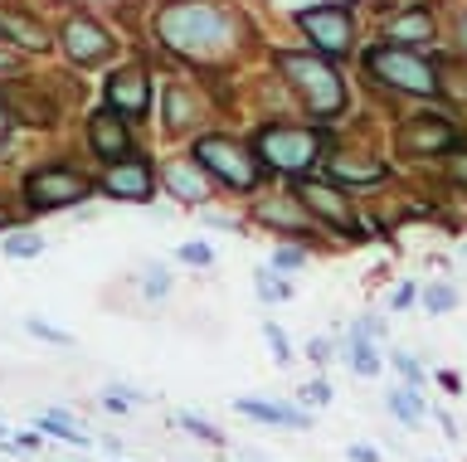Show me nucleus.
<instances>
[{"instance_id":"f257e3e1","label":"nucleus","mask_w":467,"mask_h":462,"mask_svg":"<svg viewBox=\"0 0 467 462\" xmlns=\"http://www.w3.org/2000/svg\"><path fill=\"white\" fill-rule=\"evenodd\" d=\"M156 35H161L166 49L190 54V59H204L210 49L234 39V20L214 5V0H171V5H161V15H156Z\"/></svg>"},{"instance_id":"f03ea898","label":"nucleus","mask_w":467,"mask_h":462,"mask_svg":"<svg viewBox=\"0 0 467 462\" xmlns=\"http://www.w3.org/2000/svg\"><path fill=\"white\" fill-rule=\"evenodd\" d=\"M277 59V74H283L292 83V93L306 103V112H312L317 122H331V118H341L346 112V83L341 74L331 68L327 54H292V49H277L273 54Z\"/></svg>"},{"instance_id":"7ed1b4c3","label":"nucleus","mask_w":467,"mask_h":462,"mask_svg":"<svg viewBox=\"0 0 467 462\" xmlns=\"http://www.w3.org/2000/svg\"><path fill=\"white\" fill-rule=\"evenodd\" d=\"M365 74H370L379 88L389 93H404V98H438V59L423 49H409V45H379L365 49Z\"/></svg>"},{"instance_id":"20e7f679","label":"nucleus","mask_w":467,"mask_h":462,"mask_svg":"<svg viewBox=\"0 0 467 462\" xmlns=\"http://www.w3.org/2000/svg\"><path fill=\"white\" fill-rule=\"evenodd\" d=\"M292 195H297L302 205H306V214L321 220L331 234H341L350 243L370 239V234H365V224H360V214H356V205H350V195L336 180H317V176H306V170H302V176L292 180Z\"/></svg>"},{"instance_id":"39448f33","label":"nucleus","mask_w":467,"mask_h":462,"mask_svg":"<svg viewBox=\"0 0 467 462\" xmlns=\"http://www.w3.org/2000/svg\"><path fill=\"white\" fill-rule=\"evenodd\" d=\"M258 156L283 176H302L327 156V141L312 127H263L258 132Z\"/></svg>"},{"instance_id":"423d86ee","label":"nucleus","mask_w":467,"mask_h":462,"mask_svg":"<svg viewBox=\"0 0 467 462\" xmlns=\"http://www.w3.org/2000/svg\"><path fill=\"white\" fill-rule=\"evenodd\" d=\"M302 35L312 39L317 54H327V59H346L350 49H356V10L346 5V0H327V5H312L297 15Z\"/></svg>"},{"instance_id":"0eeeda50","label":"nucleus","mask_w":467,"mask_h":462,"mask_svg":"<svg viewBox=\"0 0 467 462\" xmlns=\"http://www.w3.org/2000/svg\"><path fill=\"white\" fill-rule=\"evenodd\" d=\"M458 141H467L452 122V112H419V118H404L400 132H394V147L400 156H448Z\"/></svg>"},{"instance_id":"6e6552de","label":"nucleus","mask_w":467,"mask_h":462,"mask_svg":"<svg viewBox=\"0 0 467 462\" xmlns=\"http://www.w3.org/2000/svg\"><path fill=\"white\" fill-rule=\"evenodd\" d=\"M190 156H195V161L210 170V176H219L224 185H234V190H254V185H258L254 156H248L239 141H229V137H200Z\"/></svg>"},{"instance_id":"1a4fd4ad","label":"nucleus","mask_w":467,"mask_h":462,"mask_svg":"<svg viewBox=\"0 0 467 462\" xmlns=\"http://www.w3.org/2000/svg\"><path fill=\"white\" fill-rule=\"evenodd\" d=\"M25 190H29V205L35 210H68L78 200H88V180L73 166H44L25 180Z\"/></svg>"},{"instance_id":"9d476101","label":"nucleus","mask_w":467,"mask_h":462,"mask_svg":"<svg viewBox=\"0 0 467 462\" xmlns=\"http://www.w3.org/2000/svg\"><path fill=\"white\" fill-rule=\"evenodd\" d=\"M385 39L389 45H409V49H423L438 39V20L429 5H400L394 15H385Z\"/></svg>"},{"instance_id":"9b49d317","label":"nucleus","mask_w":467,"mask_h":462,"mask_svg":"<svg viewBox=\"0 0 467 462\" xmlns=\"http://www.w3.org/2000/svg\"><path fill=\"white\" fill-rule=\"evenodd\" d=\"M64 49H68L73 64H98V59H108V54H112V39H108V30H102L98 20L78 15V20L64 25Z\"/></svg>"},{"instance_id":"f8f14e48","label":"nucleus","mask_w":467,"mask_h":462,"mask_svg":"<svg viewBox=\"0 0 467 462\" xmlns=\"http://www.w3.org/2000/svg\"><path fill=\"white\" fill-rule=\"evenodd\" d=\"M151 185H156L151 166H146V161H127V156H122V161H112L108 176H102V190L117 195V200H131V205L151 200Z\"/></svg>"},{"instance_id":"ddd939ff","label":"nucleus","mask_w":467,"mask_h":462,"mask_svg":"<svg viewBox=\"0 0 467 462\" xmlns=\"http://www.w3.org/2000/svg\"><path fill=\"white\" fill-rule=\"evenodd\" d=\"M88 141H93V151L102 156V161H122V156H131V137H127V122L122 112L102 108L88 118Z\"/></svg>"},{"instance_id":"4468645a","label":"nucleus","mask_w":467,"mask_h":462,"mask_svg":"<svg viewBox=\"0 0 467 462\" xmlns=\"http://www.w3.org/2000/svg\"><path fill=\"white\" fill-rule=\"evenodd\" d=\"M108 103L122 118H146V103H151V88H146L141 68H122V74L108 78Z\"/></svg>"},{"instance_id":"2eb2a0df","label":"nucleus","mask_w":467,"mask_h":462,"mask_svg":"<svg viewBox=\"0 0 467 462\" xmlns=\"http://www.w3.org/2000/svg\"><path fill=\"white\" fill-rule=\"evenodd\" d=\"M161 180H166V190L181 200V205H204L210 200V180H204V166L195 156H185V161H171L161 170Z\"/></svg>"},{"instance_id":"dca6fc26","label":"nucleus","mask_w":467,"mask_h":462,"mask_svg":"<svg viewBox=\"0 0 467 462\" xmlns=\"http://www.w3.org/2000/svg\"><path fill=\"white\" fill-rule=\"evenodd\" d=\"M234 409L248 414V418H258V424H273V428H312V414L297 409V404H277V399H239Z\"/></svg>"},{"instance_id":"f3484780","label":"nucleus","mask_w":467,"mask_h":462,"mask_svg":"<svg viewBox=\"0 0 467 462\" xmlns=\"http://www.w3.org/2000/svg\"><path fill=\"white\" fill-rule=\"evenodd\" d=\"M327 170H331L336 185H379V180H389L385 161H365V156H350V151H336L327 161Z\"/></svg>"},{"instance_id":"a211bd4d","label":"nucleus","mask_w":467,"mask_h":462,"mask_svg":"<svg viewBox=\"0 0 467 462\" xmlns=\"http://www.w3.org/2000/svg\"><path fill=\"white\" fill-rule=\"evenodd\" d=\"M258 220L283 229V234H306L312 229V214H306V205L297 195H277V200H263L258 205Z\"/></svg>"},{"instance_id":"6ab92c4d","label":"nucleus","mask_w":467,"mask_h":462,"mask_svg":"<svg viewBox=\"0 0 467 462\" xmlns=\"http://www.w3.org/2000/svg\"><path fill=\"white\" fill-rule=\"evenodd\" d=\"M341 360L360 375V380H375V375L385 370V355H379V351H375V341H370V336H360V331H350V336L341 341Z\"/></svg>"},{"instance_id":"aec40b11","label":"nucleus","mask_w":467,"mask_h":462,"mask_svg":"<svg viewBox=\"0 0 467 462\" xmlns=\"http://www.w3.org/2000/svg\"><path fill=\"white\" fill-rule=\"evenodd\" d=\"M0 98H5L10 118H20V122H35V127H44V122L54 118L49 103H44V98H35V88H25V83H10V88L0 93Z\"/></svg>"},{"instance_id":"412c9836","label":"nucleus","mask_w":467,"mask_h":462,"mask_svg":"<svg viewBox=\"0 0 467 462\" xmlns=\"http://www.w3.org/2000/svg\"><path fill=\"white\" fill-rule=\"evenodd\" d=\"M385 409L400 418L404 428H414V424H423V414H429V404H423V395H419V385H394L389 395H385Z\"/></svg>"},{"instance_id":"4be33fe9","label":"nucleus","mask_w":467,"mask_h":462,"mask_svg":"<svg viewBox=\"0 0 467 462\" xmlns=\"http://www.w3.org/2000/svg\"><path fill=\"white\" fill-rule=\"evenodd\" d=\"M0 35H10L15 45H25V49H44V45H49V35H44V25H39V20H25V15H15V10H0Z\"/></svg>"},{"instance_id":"5701e85b","label":"nucleus","mask_w":467,"mask_h":462,"mask_svg":"<svg viewBox=\"0 0 467 462\" xmlns=\"http://www.w3.org/2000/svg\"><path fill=\"white\" fill-rule=\"evenodd\" d=\"M438 98H448V108H467V68L458 59H438Z\"/></svg>"},{"instance_id":"b1692460","label":"nucleus","mask_w":467,"mask_h":462,"mask_svg":"<svg viewBox=\"0 0 467 462\" xmlns=\"http://www.w3.org/2000/svg\"><path fill=\"white\" fill-rule=\"evenodd\" d=\"M419 302H423V312H429V316H448L452 307H458V287H452V282H423Z\"/></svg>"},{"instance_id":"393cba45","label":"nucleus","mask_w":467,"mask_h":462,"mask_svg":"<svg viewBox=\"0 0 467 462\" xmlns=\"http://www.w3.org/2000/svg\"><path fill=\"white\" fill-rule=\"evenodd\" d=\"M39 433H49V438H58V443H73V447H88L93 438L78 428V424H68L64 414H39V424H35Z\"/></svg>"},{"instance_id":"a878e982","label":"nucleus","mask_w":467,"mask_h":462,"mask_svg":"<svg viewBox=\"0 0 467 462\" xmlns=\"http://www.w3.org/2000/svg\"><path fill=\"white\" fill-rule=\"evenodd\" d=\"M190 118H195L190 93L185 88H166V127H171V132H181V127H190Z\"/></svg>"},{"instance_id":"bb28decb","label":"nucleus","mask_w":467,"mask_h":462,"mask_svg":"<svg viewBox=\"0 0 467 462\" xmlns=\"http://www.w3.org/2000/svg\"><path fill=\"white\" fill-rule=\"evenodd\" d=\"M175 424H181L190 438H200V443H210V447H224V443H229L224 433H219L210 418H200V414H175Z\"/></svg>"},{"instance_id":"cd10ccee","label":"nucleus","mask_w":467,"mask_h":462,"mask_svg":"<svg viewBox=\"0 0 467 462\" xmlns=\"http://www.w3.org/2000/svg\"><path fill=\"white\" fill-rule=\"evenodd\" d=\"M254 287H258V297H263V302H287V297H292V287H287L283 278H273L268 268H258V272H254Z\"/></svg>"},{"instance_id":"c85d7f7f","label":"nucleus","mask_w":467,"mask_h":462,"mask_svg":"<svg viewBox=\"0 0 467 462\" xmlns=\"http://www.w3.org/2000/svg\"><path fill=\"white\" fill-rule=\"evenodd\" d=\"M39 253H44L39 234H10L5 239V258H39Z\"/></svg>"},{"instance_id":"c756f323","label":"nucleus","mask_w":467,"mask_h":462,"mask_svg":"<svg viewBox=\"0 0 467 462\" xmlns=\"http://www.w3.org/2000/svg\"><path fill=\"white\" fill-rule=\"evenodd\" d=\"M443 170H448L452 185H462V190H467V141H458V147L443 156Z\"/></svg>"},{"instance_id":"7c9ffc66","label":"nucleus","mask_w":467,"mask_h":462,"mask_svg":"<svg viewBox=\"0 0 467 462\" xmlns=\"http://www.w3.org/2000/svg\"><path fill=\"white\" fill-rule=\"evenodd\" d=\"M297 399L306 404V409H327V404H331V385H327V380H321V375H317L312 385H302V389H297Z\"/></svg>"},{"instance_id":"2f4dec72","label":"nucleus","mask_w":467,"mask_h":462,"mask_svg":"<svg viewBox=\"0 0 467 462\" xmlns=\"http://www.w3.org/2000/svg\"><path fill=\"white\" fill-rule=\"evenodd\" d=\"M263 336H268V345H273V360L277 365H287L292 360V345H287V331L277 326V322H263Z\"/></svg>"},{"instance_id":"473e14b6","label":"nucleus","mask_w":467,"mask_h":462,"mask_svg":"<svg viewBox=\"0 0 467 462\" xmlns=\"http://www.w3.org/2000/svg\"><path fill=\"white\" fill-rule=\"evenodd\" d=\"M389 365L400 370V375H404L409 385H419V389H423V365H419V360L409 355V351H389Z\"/></svg>"},{"instance_id":"72a5a7b5","label":"nucleus","mask_w":467,"mask_h":462,"mask_svg":"<svg viewBox=\"0 0 467 462\" xmlns=\"http://www.w3.org/2000/svg\"><path fill=\"white\" fill-rule=\"evenodd\" d=\"M25 331H29V336H39V341H54V345H73L68 331H58V326H49V322H39V316H29Z\"/></svg>"},{"instance_id":"f704fd0d","label":"nucleus","mask_w":467,"mask_h":462,"mask_svg":"<svg viewBox=\"0 0 467 462\" xmlns=\"http://www.w3.org/2000/svg\"><path fill=\"white\" fill-rule=\"evenodd\" d=\"M141 293H146V297H166V293H171V272H166V268H146Z\"/></svg>"},{"instance_id":"c9c22d12","label":"nucleus","mask_w":467,"mask_h":462,"mask_svg":"<svg viewBox=\"0 0 467 462\" xmlns=\"http://www.w3.org/2000/svg\"><path fill=\"white\" fill-rule=\"evenodd\" d=\"M350 331H360V336H370V341H379V336H385V331H389V322H385V316H360V322L350 326Z\"/></svg>"},{"instance_id":"e433bc0d","label":"nucleus","mask_w":467,"mask_h":462,"mask_svg":"<svg viewBox=\"0 0 467 462\" xmlns=\"http://www.w3.org/2000/svg\"><path fill=\"white\" fill-rule=\"evenodd\" d=\"M414 302H419V287L414 282H400V287H394V297H389V307L404 312V307H414Z\"/></svg>"},{"instance_id":"4c0bfd02","label":"nucleus","mask_w":467,"mask_h":462,"mask_svg":"<svg viewBox=\"0 0 467 462\" xmlns=\"http://www.w3.org/2000/svg\"><path fill=\"white\" fill-rule=\"evenodd\" d=\"M181 258H185V263H195V268H210V263H214V253L204 249V243H185Z\"/></svg>"},{"instance_id":"58836bf2","label":"nucleus","mask_w":467,"mask_h":462,"mask_svg":"<svg viewBox=\"0 0 467 462\" xmlns=\"http://www.w3.org/2000/svg\"><path fill=\"white\" fill-rule=\"evenodd\" d=\"M306 360H312V365H327V360H331V341L312 336V341H306Z\"/></svg>"},{"instance_id":"ea45409f","label":"nucleus","mask_w":467,"mask_h":462,"mask_svg":"<svg viewBox=\"0 0 467 462\" xmlns=\"http://www.w3.org/2000/svg\"><path fill=\"white\" fill-rule=\"evenodd\" d=\"M302 263H306L302 249H277L273 253V268H302Z\"/></svg>"},{"instance_id":"a19ab883","label":"nucleus","mask_w":467,"mask_h":462,"mask_svg":"<svg viewBox=\"0 0 467 462\" xmlns=\"http://www.w3.org/2000/svg\"><path fill=\"white\" fill-rule=\"evenodd\" d=\"M350 462H379V453L370 443H350Z\"/></svg>"},{"instance_id":"79ce46f5","label":"nucleus","mask_w":467,"mask_h":462,"mask_svg":"<svg viewBox=\"0 0 467 462\" xmlns=\"http://www.w3.org/2000/svg\"><path fill=\"white\" fill-rule=\"evenodd\" d=\"M438 380L448 385V395H462V380H458V375H452V370H443V375H438Z\"/></svg>"},{"instance_id":"37998d69","label":"nucleus","mask_w":467,"mask_h":462,"mask_svg":"<svg viewBox=\"0 0 467 462\" xmlns=\"http://www.w3.org/2000/svg\"><path fill=\"white\" fill-rule=\"evenodd\" d=\"M10 122H15V118H10V108H5V98H0V137H5V132H10Z\"/></svg>"},{"instance_id":"c03bdc74","label":"nucleus","mask_w":467,"mask_h":462,"mask_svg":"<svg viewBox=\"0 0 467 462\" xmlns=\"http://www.w3.org/2000/svg\"><path fill=\"white\" fill-rule=\"evenodd\" d=\"M458 45H462V54H467V15L458 20Z\"/></svg>"},{"instance_id":"a18cd8bd","label":"nucleus","mask_w":467,"mask_h":462,"mask_svg":"<svg viewBox=\"0 0 467 462\" xmlns=\"http://www.w3.org/2000/svg\"><path fill=\"white\" fill-rule=\"evenodd\" d=\"M10 64H15V59H10V54H5V49H0V68H10Z\"/></svg>"},{"instance_id":"49530a36","label":"nucleus","mask_w":467,"mask_h":462,"mask_svg":"<svg viewBox=\"0 0 467 462\" xmlns=\"http://www.w3.org/2000/svg\"><path fill=\"white\" fill-rule=\"evenodd\" d=\"M5 224H10V214H5V210H0V229H5Z\"/></svg>"},{"instance_id":"de8ad7c7","label":"nucleus","mask_w":467,"mask_h":462,"mask_svg":"<svg viewBox=\"0 0 467 462\" xmlns=\"http://www.w3.org/2000/svg\"><path fill=\"white\" fill-rule=\"evenodd\" d=\"M0 447H5V424H0Z\"/></svg>"},{"instance_id":"09e8293b","label":"nucleus","mask_w":467,"mask_h":462,"mask_svg":"<svg viewBox=\"0 0 467 462\" xmlns=\"http://www.w3.org/2000/svg\"><path fill=\"white\" fill-rule=\"evenodd\" d=\"M462 258H467V243H462Z\"/></svg>"},{"instance_id":"8fccbe9b","label":"nucleus","mask_w":467,"mask_h":462,"mask_svg":"<svg viewBox=\"0 0 467 462\" xmlns=\"http://www.w3.org/2000/svg\"><path fill=\"white\" fill-rule=\"evenodd\" d=\"M112 462H122V457H112Z\"/></svg>"}]
</instances>
